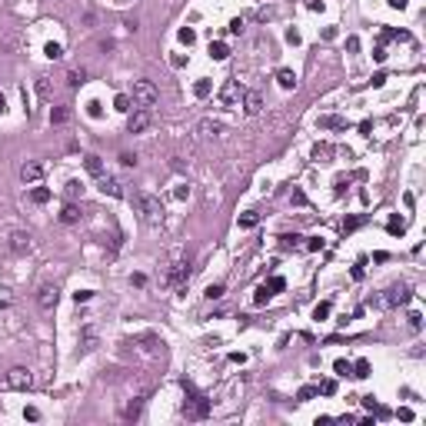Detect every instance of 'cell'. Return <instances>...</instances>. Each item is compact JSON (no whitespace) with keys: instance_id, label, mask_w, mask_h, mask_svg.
I'll list each match as a JSON object with an SVG mask.
<instances>
[{"instance_id":"9c48e42d","label":"cell","mask_w":426,"mask_h":426,"mask_svg":"<svg viewBox=\"0 0 426 426\" xmlns=\"http://www.w3.org/2000/svg\"><path fill=\"white\" fill-rule=\"evenodd\" d=\"M240 97H243V90H240L236 80H226L223 87H220V104H223V107H236V104H240Z\"/></svg>"},{"instance_id":"b9f144b4","label":"cell","mask_w":426,"mask_h":426,"mask_svg":"<svg viewBox=\"0 0 426 426\" xmlns=\"http://www.w3.org/2000/svg\"><path fill=\"white\" fill-rule=\"evenodd\" d=\"M120 163L123 167H137V153H120Z\"/></svg>"},{"instance_id":"74e56055","label":"cell","mask_w":426,"mask_h":426,"mask_svg":"<svg viewBox=\"0 0 426 426\" xmlns=\"http://www.w3.org/2000/svg\"><path fill=\"white\" fill-rule=\"evenodd\" d=\"M266 300H270V290H266V287H260V290H257V297H253V303H257V306H263Z\"/></svg>"},{"instance_id":"8d00e7d4","label":"cell","mask_w":426,"mask_h":426,"mask_svg":"<svg viewBox=\"0 0 426 426\" xmlns=\"http://www.w3.org/2000/svg\"><path fill=\"white\" fill-rule=\"evenodd\" d=\"M360 223H363V217H350V220H343V233H353Z\"/></svg>"},{"instance_id":"f546056e","label":"cell","mask_w":426,"mask_h":426,"mask_svg":"<svg viewBox=\"0 0 426 426\" xmlns=\"http://www.w3.org/2000/svg\"><path fill=\"white\" fill-rule=\"evenodd\" d=\"M37 93L40 97H50V77L43 73V77H37Z\"/></svg>"},{"instance_id":"30bf717a","label":"cell","mask_w":426,"mask_h":426,"mask_svg":"<svg viewBox=\"0 0 426 426\" xmlns=\"http://www.w3.org/2000/svg\"><path fill=\"white\" fill-rule=\"evenodd\" d=\"M97 186H100V190H104L107 197H117V200L123 197V186H120V180H117V177H110V173H100V177H97Z\"/></svg>"},{"instance_id":"9a60e30c","label":"cell","mask_w":426,"mask_h":426,"mask_svg":"<svg viewBox=\"0 0 426 426\" xmlns=\"http://www.w3.org/2000/svg\"><path fill=\"white\" fill-rule=\"evenodd\" d=\"M67 120H70V107H54V110H50V123H54V127H64Z\"/></svg>"},{"instance_id":"603a6c76","label":"cell","mask_w":426,"mask_h":426,"mask_svg":"<svg viewBox=\"0 0 426 426\" xmlns=\"http://www.w3.org/2000/svg\"><path fill=\"white\" fill-rule=\"evenodd\" d=\"M83 80H87V73H83V70H70V73H67V87H73V90L80 87Z\"/></svg>"},{"instance_id":"7c38bea8","label":"cell","mask_w":426,"mask_h":426,"mask_svg":"<svg viewBox=\"0 0 426 426\" xmlns=\"http://www.w3.org/2000/svg\"><path fill=\"white\" fill-rule=\"evenodd\" d=\"M243 110H247L250 117H257V113L263 110V97H260L257 90H247V93H243Z\"/></svg>"},{"instance_id":"f6af8a7d","label":"cell","mask_w":426,"mask_h":426,"mask_svg":"<svg viewBox=\"0 0 426 426\" xmlns=\"http://www.w3.org/2000/svg\"><path fill=\"white\" fill-rule=\"evenodd\" d=\"M77 193H83V186L77 183V180H70V183H67V197H77Z\"/></svg>"},{"instance_id":"277c9868","label":"cell","mask_w":426,"mask_h":426,"mask_svg":"<svg viewBox=\"0 0 426 426\" xmlns=\"http://www.w3.org/2000/svg\"><path fill=\"white\" fill-rule=\"evenodd\" d=\"M157 100H160V90H157L153 80H137L133 83V104L137 107H147V110H150Z\"/></svg>"},{"instance_id":"d590c367","label":"cell","mask_w":426,"mask_h":426,"mask_svg":"<svg viewBox=\"0 0 426 426\" xmlns=\"http://www.w3.org/2000/svg\"><path fill=\"white\" fill-rule=\"evenodd\" d=\"M180 43H186V47H190V43H197V33H193L190 27H183V30H180Z\"/></svg>"},{"instance_id":"60d3db41","label":"cell","mask_w":426,"mask_h":426,"mask_svg":"<svg viewBox=\"0 0 426 426\" xmlns=\"http://www.w3.org/2000/svg\"><path fill=\"white\" fill-rule=\"evenodd\" d=\"M243 27H247V20H243V17H236L233 24H230V33L236 37V33H243Z\"/></svg>"},{"instance_id":"7dc6e473","label":"cell","mask_w":426,"mask_h":426,"mask_svg":"<svg viewBox=\"0 0 426 426\" xmlns=\"http://www.w3.org/2000/svg\"><path fill=\"white\" fill-rule=\"evenodd\" d=\"M396 416H400L403 423H410V419H413V410H410V406H403V410H396Z\"/></svg>"},{"instance_id":"5bb4252c","label":"cell","mask_w":426,"mask_h":426,"mask_svg":"<svg viewBox=\"0 0 426 426\" xmlns=\"http://www.w3.org/2000/svg\"><path fill=\"white\" fill-rule=\"evenodd\" d=\"M276 83H280L283 90H293V87H297V73L283 67V70H276Z\"/></svg>"},{"instance_id":"4dcf8cb0","label":"cell","mask_w":426,"mask_h":426,"mask_svg":"<svg viewBox=\"0 0 426 426\" xmlns=\"http://www.w3.org/2000/svg\"><path fill=\"white\" fill-rule=\"evenodd\" d=\"M316 390H320L323 396H333V393H337V380H323V383L316 386Z\"/></svg>"},{"instance_id":"cb8c5ba5","label":"cell","mask_w":426,"mask_h":426,"mask_svg":"<svg viewBox=\"0 0 426 426\" xmlns=\"http://www.w3.org/2000/svg\"><path fill=\"white\" fill-rule=\"evenodd\" d=\"M43 54H47L50 60H64V47H60V43H54V40L43 47Z\"/></svg>"},{"instance_id":"7a4b0ae2","label":"cell","mask_w":426,"mask_h":426,"mask_svg":"<svg viewBox=\"0 0 426 426\" xmlns=\"http://www.w3.org/2000/svg\"><path fill=\"white\" fill-rule=\"evenodd\" d=\"M133 203H137L140 217H144L150 226H160V223H163V203L157 200L153 193H137V197H133Z\"/></svg>"},{"instance_id":"5b68a950","label":"cell","mask_w":426,"mask_h":426,"mask_svg":"<svg viewBox=\"0 0 426 426\" xmlns=\"http://www.w3.org/2000/svg\"><path fill=\"white\" fill-rule=\"evenodd\" d=\"M57 303H60V290H57V283H43V287L37 290V306H40L43 313H50V310H57Z\"/></svg>"},{"instance_id":"52a82bcc","label":"cell","mask_w":426,"mask_h":426,"mask_svg":"<svg viewBox=\"0 0 426 426\" xmlns=\"http://www.w3.org/2000/svg\"><path fill=\"white\" fill-rule=\"evenodd\" d=\"M413 300V293H410V287H393V290H386V297L380 300L383 306H406Z\"/></svg>"},{"instance_id":"11a10c76","label":"cell","mask_w":426,"mask_h":426,"mask_svg":"<svg viewBox=\"0 0 426 426\" xmlns=\"http://www.w3.org/2000/svg\"><path fill=\"white\" fill-rule=\"evenodd\" d=\"M390 7H393V10H403V7H406V0H390Z\"/></svg>"},{"instance_id":"484cf974","label":"cell","mask_w":426,"mask_h":426,"mask_svg":"<svg viewBox=\"0 0 426 426\" xmlns=\"http://www.w3.org/2000/svg\"><path fill=\"white\" fill-rule=\"evenodd\" d=\"M386 230H390V233H393V236H403V230H406V223H403L400 217H393V220H390V223H386Z\"/></svg>"},{"instance_id":"4fadbf2b","label":"cell","mask_w":426,"mask_h":426,"mask_svg":"<svg viewBox=\"0 0 426 426\" xmlns=\"http://www.w3.org/2000/svg\"><path fill=\"white\" fill-rule=\"evenodd\" d=\"M80 207H77V203H67L64 210H60V223H67V226H73V223H80Z\"/></svg>"},{"instance_id":"681fc988","label":"cell","mask_w":426,"mask_h":426,"mask_svg":"<svg viewBox=\"0 0 426 426\" xmlns=\"http://www.w3.org/2000/svg\"><path fill=\"white\" fill-rule=\"evenodd\" d=\"M346 50H350V54H356V50H360V37H350V40H346Z\"/></svg>"},{"instance_id":"d4e9b609","label":"cell","mask_w":426,"mask_h":426,"mask_svg":"<svg viewBox=\"0 0 426 426\" xmlns=\"http://www.w3.org/2000/svg\"><path fill=\"white\" fill-rule=\"evenodd\" d=\"M7 306H14V290L0 287V310H7Z\"/></svg>"},{"instance_id":"bcb514c9","label":"cell","mask_w":426,"mask_h":426,"mask_svg":"<svg viewBox=\"0 0 426 426\" xmlns=\"http://www.w3.org/2000/svg\"><path fill=\"white\" fill-rule=\"evenodd\" d=\"M306 250H313V253L323 250V240H320V236H310V240H306Z\"/></svg>"},{"instance_id":"2e32d148","label":"cell","mask_w":426,"mask_h":426,"mask_svg":"<svg viewBox=\"0 0 426 426\" xmlns=\"http://www.w3.org/2000/svg\"><path fill=\"white\" fill-rule=\"evenodd\" d=\"M83 167H87L93 177H100V173H104V160H100L97 153H87V157H83Z\"/></svg>"},{"instance_id":"e575fe53","label":"cell","mask_w":426,"mask_h":426,"mask_svg":"<svg viewBox=\"0 0 426 426\" xmlns=\"http://www.w3.org/2000/svg\"><path fill=\"white\" fill-rule=\"evenodd\" d=\"M330 310H333V306H330V303H316V310H313V316H316V320H326V316H330Z\"/></svg>"},{"instance_id":"e0dca14e","label":"cell","mask_w":426,"mask_h":426,"mask_svg":"<svg viewBox=\"0 0 426 426\" xmlns=\"http://www.w3.org/2000/svg\"><path fill=\"white\" fill-rule=\"evenodd\" d=\"M200 133H203V137H220V133H223V123H220V120H203Z\"/></svg>"},{"instance_id":"9f6ffc18","label":"cell","mask_w":426,"mask_h":426,"mask_svg":"<svg viewBox=\"0 0 426 426\" xmlns=\"http://www.w3.org/2000/svg\"><path fill=\"white\" fill-rule=\"evenodd\" d=\"M4 110H7V97L0 93V113H4Z\"/></svg>"},{"instance_id":"ab89813d","label":"cell","mask_w":426,"mask_h":426,"mask_svg":"<svg viewBox=\"0 0 426 426\" xmlns=\"http://www.w3.org/2000/svg\"><path fill=\"white\" fill-rule=\"evenodd\" d=\"M87 113L93 117V120H97V117H104V110H100V104H97V100H90V104H87Z\"/></svg>"},{"instance_id":"6da1fadb","label":"cell","mask_w":426,"mask_h":426,"mask_svg":"<svg viewBox=\"0 0 426 426\" xmlns=\"http://www.w3.org/2000/svg\"><path fill=\"white\" fill-rule=\"evenodd\" d=\"M183 393H186V403H183V413L190 419H207L210 416V400L203 393H197V386L190 380H183Z\"/></svg>"},{"instance_id":"d6986e66","label":"cell","mask_w":426,"mask_h":426,"mask_svg":"<svg viewBox=\"0 0 426 426\" xmlns=\"http://www.w3.org/2000/svg\"><path fill=\"white\" fill-rule=\"evenodd\" d=\"M350 370H353V376H356V380H366V376H370V360H356Z\"/></svg>"},{"instance_id":"8992f818","label":"cell","mask_w":426,"mask_h":426,"mask_svg":"<svg viewBox=\"0 0 426 426\" xmlns=\"http://www.w3.org/2000/svg\"><path fill=\"white\" fill-rule=\"evenodd\" d=\"M150 110L147 107H137L133 113H127V133H144L147 127H150Z\"/></svg>"},{"instance_id":"836d02e7","label":"cell","mask_w":426,"mask_h":426,"mask_svg":"<svg viewBox=\"0 0 426 426\" xmlns=\"http://www.w3.org/2000/svg\"><path fill=\"white\" fill-rule=\"evenodd\" d=\"M300 240H303V236H297V233H283V236H280V243H283L287 250H290V247H300Z\"/></svg>"},{"instance_id":"ffe728a7","label":"cell","mask_w":426,"mask_h":426,"mask_svg":"<svg viewBox=\"0 0 426 426\" xmlns=\"http://www.w3.org/2000/svg\"><path fill=\"white\" fill-rule=\"evenodd\" d=\"M210 57H213V60H226V57H230V47H226V43H210Z\"/></svg>"},{"instance_id":"1f68e13d","label":"cell","mask_w":426,"mask_h":426,"mask_svg":"<svg viewBox=\"0 0 426 426\" xmlns=\"http://www.w3.org/2000/svg\"><path fill=\"white\" fill-rule=\"evenodd\" d=\"M263 287L270 290V297H273V293H280V290L287 287V283H283V276H273V280H270V283H263Z\"/></svg>"},{"instance_id":"ac0fdd59","label":"cell","mask_w":426,"mask_h":426,"mask_svg":"<svg viewBox=\"0 0 426 426\" xmlns=\"http://www.w3.org/2000/svg\"><path fill=\"white\" fill-rule=\"evenodd\" d=\"M140 410H144V396L130 400L127 406H123V416H127V419H137V416H140Z\"/></svg>"},{"instance_id":"f5cc1de1","label":"cell","mask_w":426,"mask_h":426,"mask_svg":"<svg viewBox=\"0 0 426 426\" xmlns=\"http://www.w3.org/2000/svg\"><path fill=\"white\" fill-rule=\"evenodd\" d=\"M293 203H297V207H306V197L300 190H293Z\"/></svg>"},{"instance_id":"7402d4cb","label":"cell","mask_w":426,"mask_h":426,"mask_svg":"<svg viewBox=\"0 0 426 426\" xmlns=\"http://www.w3.org/2000/svg\"><path fill=\"white\" fill-rule=\"evenodd\" d=\"M80 346H83V353H93V350H97V333H93V330H83Z\"/></svg>"},{"instance_id":"44dd1931","label":"cell","mask_w":426,"mask_h":426,"mask_svg":"<svg viewBox=\"0 0 426 426\" xmlns=\"http://www.w3.org/2000/svg\"><path fill=\"white\" fill-rule=\"evenodd\" d=\"M257 223H260V213H253V210H247L240 217V230H253Z\"/></svg>"},{"instance_id":"f35d334b","label":"cell","mask_w":426,"mask_h":426,"mask_svg":"<svg viewBox=\"0 0 426 426\" xmlns=\"http://www.w3.org/2000/svg\"><path fill=\"white\" fill-rule=\"evenodd\" d=\"M333 370H337V376H346V373H350V363H346V360H337V363H333Z\"/></svg>"},{"instance_id":"4316f807","label":"cell","mask_w":426,"mask_h":426,"mask_svg":"<svg viewBox=\"0 0 426 426\" xmlns=\"http://www.w3.org/2000/svg\"><path fill=\"white\" fill-rule=\"evenodd\" d=\"M210 90H213V87H210V80H197V83H193V93L200 97V100H203V97H210Z\"/></svg>"},{"instance_id":"c3c4849f","label":"cell","mask_w":426,"mask_h":426,"mask_svg":"<svg viewBox=\"0 0 426 426\" xmlns=\"http://www.w3.org/2000/svg\"><path fill=\"white\" fill-rule=\"evenodd\" d=\"M90 297H93V293H90V290H80V293H73V300H77V303H87Z\"/></svg>"},{"instance_id":"3957f363","label":"cell","mask_w":426,"mask_h":426,"mask_svg":"<svg viewBox=\"0 0 426 426\" xmlns=\"http://www.w3.org/2000/svg\"><path fill=\"white\" fill-rule=\"evenodd\" d=\"M33 386V373L27 366H10L7 376H4V390H17V393H27Z\"/></svg>"},{"instance_id":"83f0119b","label":"cell","mask_w":426,"mask_h":426,"mask_svg":"<svg viewBox=\"0 0 426 426\" xmlns=\"http://www.w3.org/2000/svg\"><path fill=\"white\" fill-rule=\"evenodd\" d=\"M203 297H207V300H220V297H223V283H210Z\"/></svg>"},{"instance_id":"db71d44e","label":"cell","mask_w":426,"mask_h":426,"mask_svg":"<svg viewBox=\"0 0 426 426\" xmlns=\"http://www.w3.org/2000/svg\"><path fill=\"white\" fill-rule=\"evenodd\" d=\"M419 323H423V316H419V313H410V326H413V330H419Z\"/></svg>"},{"instance_id":"8fae6325","label":"cell","mask_w":426,"mask_h":426,"mask_svg":"<svg viewBox=\"0 0 426 426\" xmlns=\"http://www.w3.org/2000/svg\"><path fill=\"white\" fill-rule=\"evenodd\" d=\"M20 180H24V183H37V180H43V163L27 160L24 167H20Z\"/></svg>"},{"instance_id":"7bdbcfd3","label":"cell","mask_w":426,"mask_h":426,"mask_svg":"<svg viewBox=\"0 0 426 426\" xmlns=\"http://www.w3.org/2000/svg\"><path fill=\"white\" fill-rule=\"evenodd\" d=\"M316 393H320V390H316V386H303V390H300V400H313Z\"/></svg>"},{"instance_id":"ee69618b","label":"cell","mask_w":426,"mask_h":426,"mask_svg":"<svg viewBox=\"0 0 426 426\" xmlns=\"http://www.w3.org/2000/svg\"><path fill=\"white\" fill-rule=\"evenodd\" d=\"M320 127H343V120H340V117H323Z\"/></svg>"},{"instance_id":"ba28073f","label":"cell","mask_w":426,"mask_h":426,"mask_svg":"<svg viewBox=\"0 0 426 426\" xmlns=\"http://www.w3.org/2000/svg\"><path fill=\"white\" fill-rule=\"evenodd\" d=\"M7 247H10V253H30V233L27 230H10Z\"/></svg>"},{"instance_id":"d6a6232c","label":"cell","mask_w":426,"mask_h":426,"mask_svg":"<svg viewBox=\"0 0 426 426\" xmlns=\"http://www.w3.org/2000/svg\"><path fill=\"white\" fill-rule=\"evenodd\" d=\"M113 107H117L120 113H130V97H127V93H120L117 100H113Z\"/></svg>"},{"instance_id":"f1b7e54d","label":"cell","mask_w":426,"mask_h":426,"mask_svg":"<svg viewBox=\"0 0 426 426\" xmlns=\"http://www.w3.org/2000/svg\"><path fill=\"white\" fill-rule=\"evenodd\" d=\"M30 200H33V203H47V200H50V190H47V186H37V190L30 193Z\"/></svg>"},{"instance_id":"816d5d0a","label":"cell","mask_w":426,"mask_h":426,"mask_svg":"<svg viewBox=\"0 0 426 426\" xmlns=\"http://www.w3.org/2000/svg\"><path fill=\"white\" fill-rule=\"evenodd\" d=\"M24 416L33 423V419H40V410H33V406H27V410H24Z\"/></svg>"},{"instance_id":"f907efd6","label":"cell","mask_w":426,"mask_h":426,"mask_svg":"<svg viewBox=\"0 0 426 426\" xmlns=\"http://www.w3.org/2000/svg\"><path fill=\"white\" fill-rule=\"evenodd\" d=\"M313 153H316V157H330V147H326V144H316Z\"/></svg>"}]
</instances>
